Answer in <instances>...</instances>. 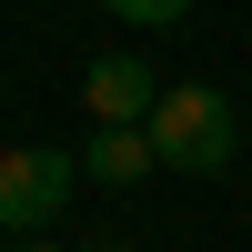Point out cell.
I'll return each mask as SVG.
<instances>
[{
	"label": "cell",
	"mask_w": 252,
	"mask_h": 252,
	"mask_svg": "<svg viewBox=\"0 0 252 252\" xmlns=\"http://www.w3.org/2000/svg\"><path fill=\"white\" fill-rule=\"evenodd\" d=\"M152 131V152H161V172H232V152H242V121H232V101L212 91V81H172L161 91V111L141 121Z\"/></svg>",
	"instance_id": "cell-1"
},
{
	"label": "cell",
	"mask_w": 252,
	"mask_h": 252,
	"mask_svg": "<svg viewBox=\"0 0 252 252\" xmlns=\"http://www.w3.org/2000/svg\"><path fill=\"white\" fill-rule=\"evenodd\" d=\"M81 192V152L61 141H10L0 152V232L10 242H40V222H61Z\"/></svg>",
	"instance_id": "cell-2"
},
{
	"label": "cell",
	"mask_w": 252,
	"mask_h": 252,
	"mask_svg": "<svg viewBox=\"0 0 252 252\" xmlns=\"http://www.w3.org/2000/svg\"><path fill=\"white\" fill-rule=\"evenodd\" d=\"M161 91H172V81H161L152 61H131V51H101L91 71H81V101H91L101 131H141V121L161 111Z\"/></svg>",
	"instance_id": "cell-3"
},
{
	"label": "cell",
	"mask_w": 252,
	"mask_h": 252,
	"mask_svg": "<svg viewBox=\"0 0 252 252\" xmlns=\"http://www.w3.org/2000/svg\"><path fill=\"white\" fill-rule=\"evenodd\" d=\"M81 172H91V182H111V192H131L141 172H161V152H152V131H91Z\"/></svg>",
	"instance_id": "cell-4"
},
{
	"label": "cell",
	"mask_w": 252,
	"mask_h": 252,
	"mask_svg": "<svg viewBox=\"0 0 252 252\" xmlns=\"http://www.w3.org/2000/svg\"><path fill=\"white\" fill-rule=\"evenodd\" d=\"M111 20H131V31H172V20H192V0H101Z\"/></svg>",
	"instance_id": "cell-5"
},
{
	"label": "cell",
	"mask_w": 252,
	"mask_h": 252,
	"mask_svg": "<svg viewBox=\"0 0 252 252\" xmlns=\"http://www.w3.org/2000/svg\"><path fill=\"white\" fill-rule=\"evenodd\" d=\"M91 252H131V232H101V242H91Z\"/></svg>",
	"instance_id": "cell-6"
},
{
	"label": "cell",
	"mask_w": 252,
	"mask_h": 252,
	"mask_svg": "<svg viewBox=\"0 0 252 252\" xmlns=\"http://www.w3.org/2000/svg\"><path fill=\"white\" fill-rule=\"evenodd\" d=\"M10 252H71V242H51V232H40V242H10Z\"/></svg>",
	"instance_id": "cell-7"
},
{
	"label": "cell",
	"mask_w": 252,
	"mask_h": 252,
	"mask_svg": "<svg viewBox=\"0 0 252 252\" xmlns=\"http://www.w3.org/2000/svg\"><path fill=\"white\" fill-rule=\"evenodd\" d=\"M0 252H10V232H0Z\"/></svg>",
	"instance_id": "cell-8"
}]
</instances>
